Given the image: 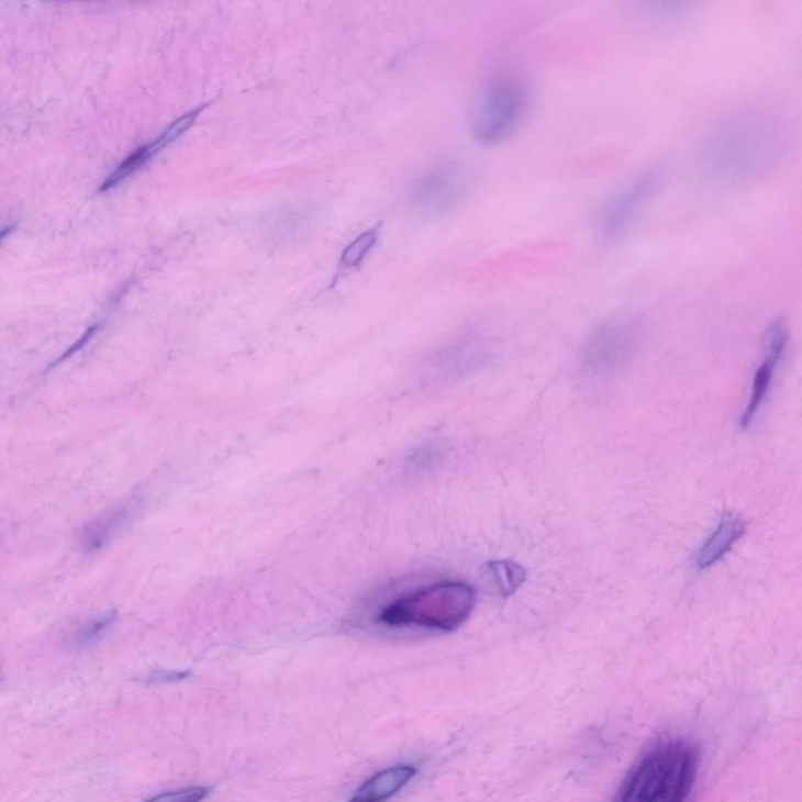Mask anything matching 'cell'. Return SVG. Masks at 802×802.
<instances>
[{
  "label": "cell",
  "mask_w": 802,
  "mask_h": 802,
  "mask_svg": "<svg viewBox=\"0 0 802 802\" xmlns=\"http://www.w3.org/2000/svg\"><path fill=\"white\" fill-rule=\"evenodd\" d=\"M661 180L664 172L658 168H649L617 187L598 213L595 237L603 245H613L631 234L657 197Z\"/></svg>",
  "instance_id": "obj_7"
},
{
  "label": "cell",
  "mask_w": 802,
  "mask_h": 802,
  "mask_svg": "<svg viewBox=\"0 0 802 802\" xmlns=\"http://www.w3.org/2000/svg\"><path fill=\"white\" fill-rule=\"evenodd\" d=\"M532 94L527 82L513 71L489 77L470 107L469 127L474 140L497 146L513 137L527 120Z\"/></svg>",
  "instance_id": "obj_4"
},
{
  "label": "cell",
  "mask_w": 802,
  "mask_h": 802,
  "mask_svg": "<svg viewBox=\"0 0 802 802\" xmlns=\"http://www.w3.org/2000/svg\"><path fill=\"white\" fill-rule=\"evenodd\" d=\"M99 325H93L90 327V330L85 331V334L82 337L79 338V341L76 342L75 345H73L71 348H68V352L65 353V355H62V358H58L55 360L54 366H57V364H60L62 360L68 359L69 356L75 355V353L79 352L80 348H83L85 345L90 342V338L94 336L96 331H98Z\"/></svg>",
  "instance_id": "obj_17"
},
{
  "label": "cell",
  "mask_w": 802,
  "mask_h": 802,
  "mask_svg": "<svg viewBox=\"0 0 802 802\" xmlns=\"http://www.w3.org/2000/svg\"><path fill=\"white\" fill-rule=\"evenodd\" d=\"M488 573L497 591L503 598L516 594L519 588L527 580V570L513 560L489 562Z\"/></svg>",
  "instance_id": "obj_13"
},
{
  "label": "cell",
  "mask_w": 802,
  "mask_h": 802,
  "mask_svg": "<svg viewBox=\"0 0 802 802\" xmlns=\"http://www.w3.org/2000/svg\"><path fill=\"white\" fill-rule=\"evenodd\" d=\"M794 140L789 113L771 102H748L728 110L705 132L698 165L710 183L748 187L778 171Z\"/></svg>",
  "instance_id": "obj_1"
},
{
  "label": "cell",
  "mask_w": 802,
  "mask_h": 802,
  "mask_svg": "<svg viewBox=\"0 0 802 802\" xmlns=\"http://www.w3.org/2000/svg\"><path fill=\"white\" fill-rule=\"evenodd\" d=\"M476 187V171L466 161L444 159L422 171L412 182L408 201L419 215L441 216L455 211Z\"/></svg>",
  "instance_id": "obj_6"
},
{
  "label": "cell",
  "mask_w": 802,
  "mask_h": 802,
  "mask_svg": "<svg viewBox=\"0 0 802 802\" xmlns=\"http://www.w3.org/2000/svg\"><path fill=\"white\" fill-rule=\"evenodd\" d=\"M790 345V330L786 320L776 319L765 331L764 345H761V363L754 375L753 386L746 403L745 412L742 415V428L748 430L756 421L757 415L770 393L772 378L776 369L781 366Z\"/></svg>",
  "instance_id": "obj_8"
},
{
  "label": "cell",
  "mask_w": 802,
  "mask_h": 802,
  "mask_svg": "<svg viewBox=\"0 0 802 802\" xmlns=\"http://www.w3.org/2000/svg\"><path fill=\"white\" fill-rule=\"evenodd\" d=\"M380 231L381 226L378 224V226L364 231L355 241L349 243L347 248L341 254L338 270H353V268H358L366 260V257L369 256L375 245H377L378 238H380Z\"/></svg>",
  "instance_id": "obj_14"
},
{
  "label": "cell",
  "mask_w": 802,
  "mask_h": 802,
  "mask_svg": "<svg viewBox=\"0 0 802 802\" xmlns=\"http://www.w3.org/2000/svg\"><path fill=\"white\" fill-rule=\"evenodd\" d=\"M116 613H107L102 616L91 620L90 623L83 624L76 634H73L69 638V646L73 649H85L90 647L91 644L98 643L105 632L115 624Z\"/></svg>",
  "instance_id": "obj_15"
},
{
  "label": "cell",
  "mask_w": 802,
  "mask_h": 802,
  "mask_svg": "<svg viewBox=\"0 0 802 802\" xmlns=\"http://www.w3.org/2000/svg\"><path fill=\"white\" fill-rule=\"evenodd\" d=\"M131 516V510L129 506L118 508L115 511H109L104 516L96 519V521L88 524L82 533V549L87 554H94V552L101 550L102 547L107 546L113 536L124 527V524Z\"/></svg>",
  "instance_id": "obj_12"
},
{
  "label": "cell",
  "mask_w": 802,
  "mask_h": 802,
  "mask_svg": "<svg viewBox=\"0 0 802 802\" xmlns=\"http://www.w3.org/2000/svg\"><path fill=\"white\" fill-rule=\"evenodd\" d=\"M189 676L187 672H178V671H156L153 672L148 677V682L151 683H171V682H178V680L186 679V677Z\"/></svg>",
  "instance_id": "obj_18"
},
{
  "label": "cell",
  "mask_w": 802,
  "mask_h": 802,
  "mask_svg": "<svg viewBox=\"0 0 802 802\" xmlns=\"http://www.w3.org/2000/svg\"><path fill=\"white\" fill-rule=\"evenodd\" d=\"M13 230H14V226H11V224H10V226H7V227H3V230H0V242H2L3 238H5L7 235H9L11 233V231H13Z\"/></svg>",
  "instance_id": "obj_19"
},
{
  "label": "cell",
  "mask_w": 802,
  "mask_h": 802,
  "mask_svg": "<svg viewBox=\"0 0 802 802\" xmlns=\"http://www.w3.org/2000/svg\"><path fill=\"white\" fill-rule=\"evenodd\" d=\"M417 768L412 765H397L377 772L367 779L348 802H386L400 793L404 787L417 776Z\"/></svg>",
  "instance_id": "obj_11"
},
{
  "label": "cell",
  "mask_w": 802,
  "mask_h": 802,
  "mask_svg": "<svg viewBox=\"0 0 802 802\" xmlns=\"http://www.w3.org/2000/svg\"><path fill=\"white\" fill-rule=\"evenodd\" d=\"M211 793V789L208 787H189V789L176 790V792H169L159 794V797L151 798L146 802H202Z\"/></svg>",
  "instance_id": "obj_16"
},
{
  "label": "cell",
  "mask_w": 802,
  "mask_h": 802,
  "mask_svg": "<svg viewBox=\"0 0 802 802\" xmlns=\"http://www.w3.org/2000/svg\"><path fill=\"white\" fill-rule=\"evenodd\" d=\"M477 595L465 581H439L400 595L378 614L388 627L454 632L469 620Z\"/></svg>",
  "instance_id": "obj_3"
},
{
  "label": "cell",
  "mask_w": 802,
  "mask_h": 802,
  "mask_svg": "<svg viewBox=\"0 0 802 802\" xmlns=\"http://www.w3.org/2000/svg\"><path fill=\"white\" fill-rule=\"evenodd\" d=\"M644 333L646 325L636 312H617L601 320L581 342L577 356L580 377L601 382L620 374L642 347Z\"/></svg>",
  "instance_id": "obj_5"
},
{
  "label": "cell",
  "mask_w": 802,
  "mask_h": 802,
  "mask_svg": "<svg viewBox=\"0 0 802 802\" xmlns=\"http://www.w3.org/2000/svg\"><path fill=\"white\" fill-rule=\"evenodd\" d=\"M699 770V750L683 738L658 742L625 779L613 802H686Z\"/></svg>",
  "instance_id": "obj_2"
},
{
  "label": "cell",
  "mask_w": 802,
  "mask_h": 802,
  "mask_svg": "<svg viewBox=\"0 0 802 802\" xmlns=\"http://www.w3.org/2000/svg\"><path fill=\"white\" fill-rule=\"evenodd\" d=\"M494 347L491 338L486 336L483 331H469L456 338L454 344L448 345L441 355V364L452 374H466V371L480 369L491 359Z\"/></svg>",
  "instance_id": "obj_9"
},
{
  "label": "cell",
  "mask_w": 802,
  "mask_h": 802,
  "mask_svg": "<svg viewBox=\"0 0 802 802\" xmlns=\"http://www.w3.org/2000/svg\"><path fill=\"white\" fill-rule=\"evenodd\" d=\"M745 533V521L738 514L726 511L721 516L716 528L710 533L709 538L702 543L697 555H694V568L705 570L715 566L716 562H720L726 557L728 552L732 550V547L735 546V543L742 539Z\"/></svg>",
  "instance_id": "obj_10"
}]
</instances>
